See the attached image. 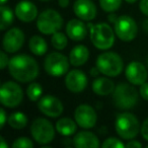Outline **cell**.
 I'll return each mask as SVG.
<instances>
[{
  "label": "cell",
  "instance_id": "obj_1",
  "mask_svg": "<svg viewBox=\"0 0 148 148\" xmlns=\"http://www.w3.org/2000/svg\"><path fill=\"white\" fill-rule=\"evenodd\" d=\"M8 71L13 79L19 82H32L39 75V64L35 58L25 54L13 56L8 63Z\"/></svg>",
  "mask_w": 148,
  "mask_h": 148
},
{
  "label": "cell",
  "instance_id": "obj_2",
  "mask_svg": "<svg viewBox=\"0 0 148 148\" xmlns=\"http://www.w3.org/2000/svg\"><path fill=\"white\" fill-rule=\"evenodd\" d=\"M113 103L116 108L122 111H129L137 105L139 95L132 83L121 82L115 87L112 93Z\"/></svg>",
  "mask_w": 148,
  "mask_h": 148
},
{
  "label": "cell",
  "instance_id": "obj_3",
  "mask_svg": "<svg viewBox=\"0 0 148 148\" xmlns=\"http://www.w3.org/2000/svg\"><path fill=\"white\" fill-rule=\"evenodd\" d=\"M89 36L92 45L99 50H109L115 44L116 33L110 25L106 23H88Z\"/></svg>",
  "mask_w": 148,
  "mask_h": 148
},
{
  "label": "cell",
  "instance_id": "obj_4",
  "mask_svg": "<svg viewBox=\"0 0 148 148\" xmlns=\"http://www.w3.org/2000/svg\"><path fill=\"white\" fill-rule=\"evenodd\" d=\"M95 66L99 68L101 74L108 77H117L123 71L124 62L118 53L107 51L97 56Z\"/></svg>",
  "mask_w": 148,
  "mask_h": 148
},
{
  "label": "cell",
  "instance_id": "obj_5",
  "mask_svg": "<svg viewBox=\"0 0 148 148\" xmlns=\"http://www.w3.org/2000/svg\"><path fill=\"white\" fill-rule=\"evenodd\" d=\"M115 129L117 134L124 140L134 139L139 134L140 127L139 120L134 114L124 112L117 116L115 121Z\"/></svg>",
  "mask_w": 148,
  "mask_h": 148
},
{
  "label": "cell",
  "instance_id": "obj_6",
  "mask_svg": "<svg viewBox=\"0 0 148 148\" xmlns=\"http://www.w3.org/2000/svg\"><path fill=\"white\" fill-rule=\"evenodd\" d=\"M63 27V17L55 9L42 11L37 18V29L43 35H53Z\"/></svg>",
  "mask_w": 148,
  "mask_h": 148
},
{
  "label": "cell",
  "instance_id": "obj_7",
  "mask_svg": "<svg viewBox=\"0 0 148 148\" xmlns=\"http://www.w3.org/2000/svg\"><path fill=\"white\" fill-rule=\"evenodd\" d=\"M55 128L49 120L37 118L31 125V135L38 144L47 145L55 138Z\"/></svg>",
  "mask_w": 148,
  "mask_h": 148
},
{
  "label": "cell",
  "instance_id": "obj_8",
  "mask_svg": "<svg viewBox=\"0 0 148 148\" xmlns=\"http://www.w3.org/2000/svg\"><path fill=\"white\" fill-rule=\"evenodd\" d=\"M70 61L69 58L59 52H52L44 61L45 71L53 77H61L68 73Z\"/></svg>",
  "mask_w": 148,
  "mask_h": 148
},
{
  "label": "cell",
  "instance_id": "obj_9",
  "mask_svg": "<svg viewBox=\"0 0 148 148\" xmlns=\"http://www.w3.org/2000/svg\"><path fill=\"white\" fill-rule=\"evenodd\" d=\"M23 99V90L18 83L6 81L0 87V103L3 107L13 109Z\"/></svg>",
  "mask_w": 148,
  "mask_h": 148
},
{
  "label": "cell",
  "instance_id": "obj_10",
  "mask_svg": "<svg viewBox=\"0 0 148 148\" xmlns=\"http://www.w3.org/2000/svg\"><path fill=\"white\" fill-rule=\"evenodd\" d=\"M116 36L123 42L133 41L138 33L136 21L129 15H120L114 23Z\"/></svg>",
  "mask_w": 148,
  "mask_h": 148
},
{
  "label": "cell",
  "instance_id": "obj_11",
  "mask_svg": "<svg viewBox=\"0 0 148 148\" xmlns=\"http://www.w3.org/2000/svg\"><path fill=\"white\" fill-rule=\"evenodd\" d=\"M25 41V33L18 27H11V29H7L5 35L3 36V50L8 54H13L23 48Z\"/></svg>",
  "mask_w": 148,
  "mask_h": 148
},
{
  "label": "cell",
  "instance_id": "obj_12",
  "mask_svg": "<svg viewBox=\"0 0 148 148\" xmlns=\"http://www.w3.org/2000/svg\"><path fill=\"white\" fill-rule=\"evenodd\" d=\"M74 119L82 129H91L95 126L97 115L95 110L89 105H79L74 112Z\"/></svg>",
  "mask_w": 148,
  "mask_h": 148
},
{
  "label": "cell",
  "instance_id": "obj_13",
  "mask_svg": "<svg viewBox=\"0 0 148 148\" xmlns=\"http://www.w3.org/2000/svg\"><path fill=\"white\" fill-rule=\"evenodd\" d=\"M38 109L49 118H58L63 113V103L54 95H45L38 101Z\"/></svg>",
  "mask_w": 148,
  "mask_h": 148
},
{
  "label": "cell",
  "instance_id": "obj_14",
  "mask_svg": "<svg viewBox=\"0 0 148 148\" xmlns=\"http://www.w3.org/2000/svg\"><path fill=\"white\" fill-rule=\"evenodd\" d=\"M125 75L127 80L133 85H141L147 81L148 71L145 65L141 62L133 61L127 65Z\"/></svg>",
  "mask_w": 148,
  "mask_h": 148
},
{
  "label": "cell",
  "instance_id": "obj_15",
  "mask_svg": "<svg viewBox=\"0 0 148 148\" xmlns=\"http://www.w3.org/2000/svg\"><path fill=\"white\" fill-rule=\"evenodd\" d=\"M65 85L69 91L73 93H80L87 86V76L83 71L73 69L66 74Z\"/></svg>",
  "mask_w": 148,
  "mask_h": 148
},
{
  "label": "cell",
  "instance_id": "obj_16",
  "mask_svg": "<svg viewBox=\"0 0 148 148\" xmlns=\"http://www.w3.org/2000/svg\"><path fill=\"white\" fill-rule=\"evenodd\" d=\"M73 11L83 21H91L97 16V6L92 0H76L73 4Z\"/></svg>",
  "mask_w": 148,
  "mask_h": 148
},
{
  "label": "cell",
  "instance_id": "obj_17",
  "mask_svg": "<svg viewBox=\"0 0 148 148\" xmlns=\"http://www.w3.org/2000/svg\"><path fill=\"white\" fill-rule=\"evenodd\" d=\"M14 13L23 23H32L38 18V8L35 3L29 0H21L15 5Z\"/></svg>",
  "mask_w": 148,
  "mask_h": 148
},
{
  "label": "cell",
  "instance_id": "obj_18",
  "mask_svg": "<svg viewBox=\"0 0 148 148\" xmlns=\"http://www.w3.org/2000/svg\"><path fill=\"white\" fill-rule=\"evenodd\" d=\"M87 25L80 18L70 19L66 25V35L72 41H82L87 36Z\"/></svg>",
  "mask_w": 148,
  "mask_h": 148
},
{
  "label": "cell",
  "instance_id": "obj_19",
  "mask_svg": "<svg viewBox=\"0 0 148 148\" xmlns=\"http://www.w3.org/2000/svg\"><path fill=\"white\" fill-rule=\"evenodd\" d=\"M72 143L76 148H97L101 146L95 134L89 131H80L74 136Z\"/></svg>",
  "mask_w": 148,
  "mask_h": 148
},
{
  "label": "cell",
  "instance_id": "obj_20",
  "mask_svg": "<svg viewBox=\"0 0 148 148\" xmlns=\"http://www.w3.org/2000/svg\"><path fill=\"white\" fill-rule=\"evenodd\" d=\"M89 58V50L84 45H77L70 51L69 61L72 66L78 67L84 65Z\"/></svg>",
  "mask_w": 148,
  "mask_h": 148
},
{
  "label": "cell",
  "instance_id": "obj_21",
  "mask_svg": "<svg viewBox=\"0 0 148 148\" xmlns=\"http://www.w3.org/2000/svg\"><path fill=\"white\" fill-rule=\"evenodd\" d=\"M91 87L95 95L99 97H106L112 95L116 86L115 83L108 77H97L93 80Z\"/></svg>",
  "mask_w": 148,
  "mask_h": 148
},
{
  "label": "cell",
  "instance_id": "obj_22",
  "mask_svg": "<svg viewBox=\"0 0 148 148\" xmlns=\"http://www.w3.org/2000/svg\"><path fill=\"white\" fill-rule=\"evenodd\" d=\"M56 131L62 136H72L77 130V123L70 118H61L56 123Z\"/></svg>",
  "mask_w": 148,
  "mask_h": 148
},
{
  "label": "cell",
  "instance_id": "obj_23",
  "mask_svg": "<svg viewBox=\"0 0 148 148\" xmlns=\"http://www.w3.org/2000/svg\"><path fill=\"white\" fill-rule=\"evenodd\" d=\"M29 51L36 56H43L48 51L47 42L45 41L44 38H42L41 36H38V35L33 36L29 39Z\"/></svg>",
  "mask_w": 148,
  "mask_h": 148
},
{
  "label": "cell",
  "instance_id": "obj_24",
  "mask_svg": "<svg viewBox=\"0 0 148 148\" xmlns=\"http://www.w3.org/2000/svg\"><path fill=\"white\" fill-rule=\"evenodd\" d=\"M7 122L11 128L15 130H21L27 125L29 120H27L25 114L21 113V112H14L11 115H9Z\"/></svg>",
  "mask_w": 148,
  "mask_h": 148
},
{
  "label": "cell",
  "instance_id": "obj_25",
  "mask_svg": "<svg viewBox=\"0 0 148 148\" xmlns=\"http://www.w3.org/2000/svg\"><path fill=\"white\" fill-rule=\"evenodd\" d=\"M0 13H1V21H0V31H6L8 27L12 25L14 14L10 7L1 5L0 7Z\"/></svg>",
  "mask_w": 148,
  "mask_h": 148
},
{
  "label": "cell",
  "instance_id": "obj_26",
  "mask_svg": "<svg viewBox=\"0 0 148 148\" xmlns=\"http://www.w3.org/2000/svg\"><path fill=\"white\" fill-rule=\"evenodd\" d=\"M65 34L61 33V32H57V33L53 34L51 38V44L56 50H59V51H62L64 50L66 47H67L68 44V40Z\"/></svg>",
  "mask_w": 148,
  "mask_h": 148
},
{
  "label": "cell",
  "instance_id": "obj_27",
  "mask_svg": "<svg viewBox=\"0 0 148 148\" xmlns=\"http://www.w3.org/2000/svg\"><path fill=\"white\" fill-rule=\"evenodd\" d=\"M43 93V87L39 82H32L27 88V95L29 101H37L41 99Z\"/></svg>",
  "mask_w": 148,
  "mask_h": 148
},
{
  "label": "cell",
  "instance_id": "obj_28",
  "mask_svg": "<svg viewBox=\"0 0 148 148\" xmlns=\"http://www.w3.org/2000/svg\"><path fill=\"white\" fill-rule=\"evenodd\" d=\"M122 0H99V5L105 12H115L121 7Z\"/></svg>",
  "mask_w": 148,
  "mask_h": 148
},
{
  "label": "cell",
  "instance_id": "obj_29",
  "mask_svg": "<svg viewBox=\"0 0 148 148\" xmlns=\"http://www.w3.org/2000/svg\"><path fill=\"white\" fill-rule=\"evenodd\" d=\"M103 148H124L126 147V144L123 143V141L116 137H110L106 139L101 144Z\"/></svg>",
  "mask_w": 148,
  "mask_h": 148
},
{
  "label": "cell",
  "instance_id": "obj_30",
  "mask_svg": "<svg viewBox=\"0 0 148 148\" xmlns=\"http://www.w3.org/2000/svg\"><path fill=\"white\" fill-rule=\"evenodd\" d=\"M12 148H33L34 142L27 137H19L12 143Z\"/></svg>",
  "mask_w": 148,
  "mask_h": 148
},
{
  "label": "cell",
  "instance_id": "obj_31",
  "mask_svg": "<svg viewBox=\"0 0 148 148\" xmlns=\"http://www.w3.org/2000/svg\"><path fill=\"white\" fill-rule=\"evenodd\" d=\"M140 133H141L143 139L146 140V141H148V118H146V119L143 121V123H142Z\"/></svg>",
  "mask_w": 148,
  "mask_h": 148
},
{
  "label": "cell",
  "instance_id": "obj_32",
  "mask_svg": "<svg viewBox=\"0 0 148 148\" xmlns=\"http://www.w3.org/2000/svg\"><path fill=\"white\" fill-rule=\"evenodd\" d=\"M139 95H141L142 99L148 101V82H144L143 84L140 85Z\"/></svg>",
  "mask_w": 148,
  "mask_h": 148
},
{
  "label": "cell",
  "instance_id": "obj_33",
  "mask_svg": "<svg viewBox=\"0 0 148 148\" xmlns=\"http://www.w3.org/2000/svg\"><path fill=\"white\" fill-rule=\"evenodd\" d=\"M9 58L8 56L6 55L5 51H2L1 52V59H0V69H5L6 66H8V63H9Z\"/></svg>",
  "mask_w": 148,
  "mask_h": 148
},
{
  "label": "cell",
  "instance_id": "obj_34",
  "mask_svg": "<svg viewBox=\"0 0 148 148\" xmlns=\"http://www.w3.org/2000/svg\"><path fill=\"white\" fill-rule=\"evenodd\" d=\"M139 8L144 15L148 16V0H140Z\"/></svg>",
  "mask_w": 148,
  "mask_h": 148
},
{
  "label": "cell",
  "instance_id": "obj_35",
  "mask_svg": "<svg viewBox=\"0 0 148 148\" xmlns=\"http://www.w3.org/2000/svg\"><path fill=\"white\" fill-rule=\"evenodd\" d=\"M7 119H8V118L6 117V113H5L4 109L1 108V110H0V128H1V129L4 127Z\"/></svg>",
  "mask_w": 148,
  "mask_h": 148
},
{
  "label": "cell",
  "instance_id": "obj_36",
  "mask_svg": "<svg viewBox=\"0 0 148 148\" xmlns=\"http://www.w3.org/2000/svg\"><path fill=\"white\" fill-rule=\"evenodd\" d=\"M142 144L140 142H138L137 140H133L131 139L128 143H126V148H141Z\"/></svg>",
  "mask_w": 148,
  "mask_h": 148
},
{
  "label": "cell",
  "instance_id": "obj_37",
  "mask_svg": "<svg viewBox=\"0 0 148 148\" xmlns=\"http://www.w3.org/2000/svg\"><path fill=\"white\" fill-rule=\"evenodd\" d=\"M89 73H90V75L92 77H97V75H99V73H101V71L99 70V68L95 66V67H92L90 69V71H89Z\"/></svg>",
  "mask_w": 148,
  "mask_h": 148
},
{
  "label": "cell",
  "instance_id": "obj_38",
  "mask_svg": "<svg viewBox=\"0 0 148 148\" xmlns=\"http://www.w3.org/2000/svg\"><path fill=\"white\" fill-rule=\"evenodd\" d=\"M117 18H118V15H116L114 12H111V14L109 15V21H110V23H113V25L116 23V21H117Z\"/></svg>",
  "mask_w": 148,
  "mask_h": 148
},
{
  "label": "cell",
  "instance_id": "obj_39",
  "mask_svg": "<svg viewBox=\"0 0 148 148\" xmlns=\"http://www.w3.org/2000/svg\"><path fill=\"white\" fill-rule=\"evenodd\" d=\"M0 148H8V144L3 137H0Z\"/></svg>",
  "mask_w": 148,
  "mask_h": 148
},
{
  "label": "cell",
  "instance_id": "obj_40",
  "mask_svg": "<svg viewBox=\"0 0 148 148\" xmlns=\"http://www.w3.org/2000/svg\"><path fill=\"white\" fill-rule=\"evenodd\" d=\"M59 5L62 8H65L69 5V0H59Z\"/></svg>",
  "mask_w": 148,
  "mask_h": 148
},
{
  "label": "cell",
  "instance_id": "obj_41",
  "mask_svg": "<svg viewBox=\"0 0 148 148\" xmlns=\"http://www.w3.org/2000/svg\"><path fill=\"white\" fill-rule=\"evenodd\" d=\"M143 27H144V31H146L148 33V21H145L143 23Z\"/></svg>",
  "mask_w": 148,
  "mask_h": 148
},
{
  "label": "cell",
  "instance_id": "obj_42",
  "mask_svg": "<svg viewBox=\"0 0 148 148\" xmlns=\"http://www.w3.org/2000/svg\"><path fill=\"white\" fill-rule=\"evenodd\" d=\"M125 1L127 3H129V4H134L135 2H137L138 0H125Z\"/></svg>",
  "mask_w": 148,
  "mask_h": 148
},
{
  "label": "cell",
  "instance_id": "obj_43",
  "mask_svg": "<svg viewBox=\"0 0 148 148\" xmlns=\"http://www.w3.org/2000/svg\"><path fill=\"white\" fill-rule=\"evenodd\" d=\"M0 1H1V2H0V3H1V5H4L5 3L7 2V0H0Z\"/></svg>",
  "mask_w": 148,
  "mask_h": 148
},
{
  "label": "cell",
  "instance_id": "obj_44",
  "mask_svg": "<svg viewBox=\"0 0 148 148\" xmlns=\"http://www.w3.org/2000/svg\"><path fill=\"white\" fill-rule=\"evenodd\" d=\"M41 1H49V0H41Z\"/></svg>",
  "mask_w": 148,
  "mask_h": 148
},
{
  "label": "cell",
  "instance_id": "obj_45",
  "mask_svg": "<svg viewBox=\"0 0 148 148\" xmlns=\"http://www.w3.org/2000/svg\"><path fill=\"white\" fill-rule=\"evenodd\" d=\"M147 66H148V60H147Z\"/></svg>",
  "mask_w": 148,
  "mask_h": 148
},
{
  "label": "cell",
  "instance_id": "obj_46",
  "mask_svg": "<svg viewBox=\"0 0 148 148\" xmlns=\"http://www.w3.org/2000/svg\"><path fill=\"white\" fill-rule=\"evenodd\" d=\"M146 147H147V148H148V145H146Z\"/></svg>",
  "mask_w": 148,
  "mask_h": 148
}]
</instances>
